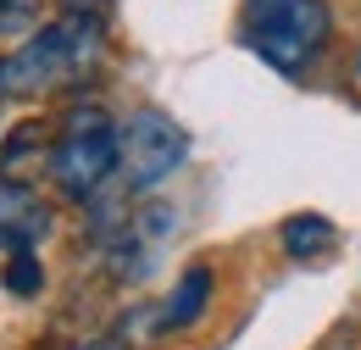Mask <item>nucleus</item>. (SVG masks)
Returning a JSON list of instances; mask_svg holds the SVG:
<instances>
[{"label": "nucleus", "instance_id": "9", "mask_svg": "<svg viewBox=\"0 0 361 350\" xmlns=\"http://www.w3.org/2000/svg\"><path fill=\"white\" fill-rule=\"evenodd\" d=\"M0 289L34 301V295L45 289V267H39V256H34V251H6V262H0Z\"/></svg>", "mask_w": 361, "mask_h": 350}, {"label": "nucleus", "instance_id": "5", "mask_svg": "<svg viewBox=\"0 0 361 350\" xmlns=\"http://www.w3.org/2000/svg\"><path fill=\"white\" fill-rule=\"evenodd\" d=\"M50 234L45 200L23 178H0V251H34Z\"/></svg>", "mask_w": 361, "mask_h": 350}, {"label": "nucleus", "instance_id": "4", "mask_svg": "<svg viewBox=\"0 0 361 350\" xmlns=\"http://www.w3.org/2000/svg\"><path fill=\"white\" fill-rule=\"evenodd\" d=\"M117 128H123L117 133V183H123V195H150L156 183H167L189 162V133L156 106L134 111Z\"/></svg>", "mask_w": 361, "mask_h": 350}, {"label": "nucleus", "instance_id": "1", "mask_svg": "<svg viewBox=\"0 0 361 350\" xmlns=\"http://www.w3.org/2000/svg\"><path fill=\"white\" fill-rule=\"evenodd\" d=\"M100 50H106V23L61 11L56 23L34 28L11 56H0V100L6 95H39V89L78 84V78L94 73Z\"/></svg>", "mask_w": 361, "mask_h": 350}, {"label": "nucleus", "instance_id": "8", "mask_svg": "<svg viewBox=\"0 0 361 350\" xmlns=\"http://www.w3.org/2000/svg\"><path fill=\"white\" fill-rule=\"evenodd\" d=\"M50 156V128L45 123H23L0 139V178H17V167H34Z\"/></svg>", "mask_w": 361, "mask_h": 350}, {"label": "nucleus", "instance_id": "6", "mask_svg": "<svg viewBox=\"0 0 361 350\" xmlns=\"http://www.w3.org/2000/svg\"><path fill=\"white\" fill-rule=\"evenodd\" d=\"M212 289H217V278H212L206 262L183 267V278L173 284V295H167L161 311H156V334H183V328H195V322L206 317V306H212Z\"/></svg>", "mask_w": 361, "mask_h": 350}, {"label": "nucleus", "instance_id": "10", "mask_svg": "<svg viewBox=\"0 0 361 350\" xmlns=\"http://www.w3.org/2000/svg\"><path fill=\"white\" fill-rule=\"evenodd\" d=\"M34 11H39V0H0V34H23L34 23Z\"/></svg>", "mask_w": 361, "mask_h": 350}, {"label": "nucleus", "instance_id": "2", "mask_svg": "<svg viewBox=\"0 0 361 350\" xmlns=\"http://www.w3.org/2000/svg\"><path fill=\"white\" fill-rule=\"evenodd\" d=\"M117 123H111V111H100V106H73L67 111V123L56 133V145H50L45 156V173L56 183V195H67V200H94L111 178H117Z\"/></svg>", "mask_w": 361, "mask_h": 350}, {"label": "nucleus", "instance_id": "7", "mask_svg": "<svg viewBox=\"0 0 361 350\" xmlns=\"http://www.w3.org/2000/svg\"><path fill=\"white\" fill-rule=\"evenodd\" d=\"M278 245H283L295 262H317V256H328V251L339 245V228L322 217V212H300V217H289L278 228Z\"/></svg>", "mask_w": 361, "mask_h": 350}, {"label": "nucleus", "instance_id": "11", "mask_svg": "<svg viewBox=\"0 0 361 350\" xmlns=\"http://www.w3.org/2000/svg\"><path fill=\"white\" fill-rule=\"evenodd\" d=\"M111 6H117V0H61V11H73V17H100V23H106Z\"/></svg>", "mask_w": 361, "mask_h": 350}, {"label": "nucleus", "instance_id": "12", "mask_svg": "<svg viewBox=\"0 0 361 350\" xmlns=\"http://www.w3.org/2000/svg\"><path fill=\"white\" fill-rule=\"evenodd\" d=\"M73 350H123V339L117 334H100V339H84V345H73Z\"/></svg>", "mask_w": 361, "mask_h": 350}, {"label": "nucleus", "instance_id": "13", "mask_svg": "<svg viewBox=\"0 0 361 350\" xmlns=\"http://www.w3.org/2000/svg\"><path fill=\"white\" fill-rule=\"evenodd\" d=\"M356 84H361V50H356Z\"/></svg>", "mask_w": 361, "mask_h": 350}, {"label": "nucleus", "instance_id": "3", "mask_svg": "<svg viewBox=\"0 0 361 350\" xmlns=\"http://www.w3.org/2000/svg\"><path fill=\"white\" fill-rule=\"evenodd\" d=\"M328 34H334L328 0H250V11H245V44L289 78L312 67Z\"/></svg>", "mask_w": 361, "mask_h": 350}]
</instances>
